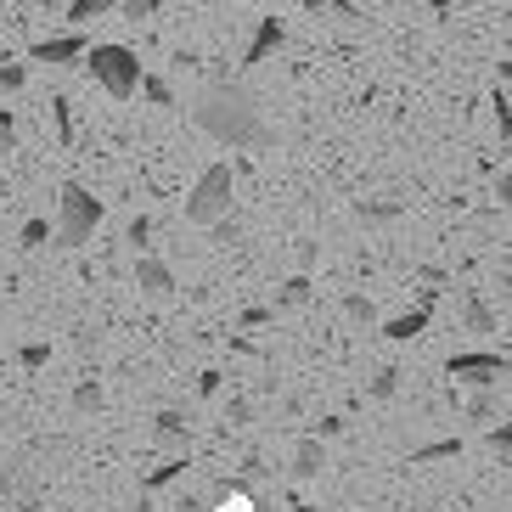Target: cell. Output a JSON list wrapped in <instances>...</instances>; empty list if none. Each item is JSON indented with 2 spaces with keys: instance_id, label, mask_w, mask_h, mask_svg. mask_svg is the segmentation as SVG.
I'll use <instances>...</instances> for the list:
<instances>
[{
  "instance_id": "15",
  "label": "cell",
  "mask_w": 512,
  "mask_h": 512,
  "mask_svg": "<svg viewBox=\"0 0 512 512\" xmlns=\"http://www.w3.org/2000/svg\"><path fill=\"white\" fill-rule=\"evenodd\" d=\"M456 451H462L456 439H439V445H422V451H417V462H439V456H456Z\"/></svg>"
},
{
  "instance_id": "21",
  "label": "cell",
  "mask_w": 512,
  "mask_h": 512,
  "mask_svg": "<svg viewBox=\"0 0 512 512\" xmlns=\"http://www.w3.org/2000/svg\"><path fill=\"white\" fill-rule=\"evenodd\" d=\"M496 124H501V136H512V107H507V96H496Z\"/></svg>"
},
{
  "instance_id": "27",
  "label": "cell",
  "mask_w": 512,
  "mask_h": 512,
  "mask_svg": "<svg viewBox=\"0 0 512 512\" xmlns=\"http://www.w3.org/2000/svg\"><path fill=\"white\" fill-rule=\"evenodd\" d=\"M226 512H248V501H226Z\"/></svg>"
},
{
  "instance_id": "30",
  "label": "cell",
  "mask_w": 512,
  "mask_h": 512,
  "mask_svg": "<svg viewBox=\"0 0 512 512\" xmlns=\"http://www.w3.org/2000/svg\"><path fill=\"white\" fill-rule=\"evenodd\" d=\"M293 512H321V507H293Z\"/></svg>"
},
{
  "instance_id": "3",
  "label": "cell",
  "mask_w": 512,
  "mask_h": 512,
  "mask_svg": "<svg viewBox=\"0 0 512 512\" xmlns=\"http://www.w3.org/2000/svg\"><path fill=\"white\" fill-rule=\"evenodd\" d=\"M85 68L96 74V85H102L107 96H130L141 85V57L130 46H91V57H85Z\"/></svg>"
},
{
  "instance_id": "28",
  "label": "cell",
  "mask_w": 512,
  "mask_h": 512,
  "mask_svg": "<svg viewBox=\"0 0 512 512\" xmlns=\"http://www.w3.org/2000/svg\"><path fill=\"white\" fill-rule=\"evenodd\" d=\"M6 490H12V479H6V467H0V496H6Z\"/></svg>"
},
{
  "instance_id": "12",
  "label": "cell",
  "mask_w": 512,
  "mask_h": 512,
  "mask_svg": "<svg viewBox=\"0 0 512 512\" xmlns=\"http://www.w3.org/2000/svg\"><path fill=\"white\" fill-rule=\"evenodd\" d=\"M113 6H124V0H74V6H68V17H74V23H91V17L113 12Z\"/></svg>"
},
{
  "instance_id": "25",
  "label": "cell",
  "mask_w": 512,
  "mask_h": 512,
  "mask_svg": "<svg viewBox=\"0 0 512 512\" xmlns=\"http://www.w3.org/2000/svg\"><path fill=\"white\" fill-rule=\"evenodd\" d=\"M147 237H152V220H147V214H141L136 226H130V242H147Z\"/></svg>"
},
{
  "instance_id": "31",
  "label": "cell",
  "mask_w": 512,
  "mask_h": 512,
  "mask_svg": "<svg viewBox=\"0 0 512 512\" xmlns=\"http://www.w3.org/2000/svg\"><path fill=\"white\" fill-rule=\"evenodd\" d=\"M136 512H152V507H147V501H141V507H136Z\"/></svg>"
},
{
  "instance_id": "18",
  "label": "cell",
  "mask_w": 512,
  "mask_h": 512,
  "mask_svg": "<svg viewBox=\"0 0 512 512\" xmlns=\"http://www.w3.org/2000/svg\"><path fill=\"white\" fill-rule=\"evenodd\" d=\"M12 136H17V124H12V113H6V107H0V158H6V152H12Z\"/></svg>"
},
{
  "instance_id": "29",
  "label": "cell",
  "mask_w": 512,
  "mask_h": 512,
  "mask_svg": "<svg viewBox=\"0 0 512 512\" xmlns=\"http://www.w3.org/2000/svg\"><path fill=\"white\" fill-rule=\"evenodd\" d=\"M254 6H287V0H254Z\"/></svg>"
},
{
  "instance_id": "9",
  "label": "cell",
  "mask_w": 512,
  "mask_h": 512,
  "mask_svg": "<svg viewBox=\"0 0 512 512\" xmlns=\"http://www.w3.org/2000/svg\"><path fill=\"white\" fill-rule=\"evenodd\" d=\"M321 462H327V451H321V439H304V445H299V456H293V473H299V479H316V473H321Z\"/></svg>"
},
{
  "instance_id": "26",
  "label": "cell",
  "mask_w": 512,
  "mask_h": 512,
  "mask_svg": "<svg viewBox=\"0 0 512 512\" xmlns=\"http://www.w3.org/2000/svg\"><path fill=\"white\" fill-rule=\"evenodd\" d=\"M501 203H507V209H512V169H507V175H501Z\"/></svg>"
},
{
  "instance_id": "19",
  "label": "cell",
  "mask_w": 512,
  "mask_h": 512,
  "mask_svg": "<svg viewBox=\"0 0 512 512\" xmlns=\"http://www.w3.org/2000/svg\"><path fill=\"white\" fill-rule=\"evenodd\" d=\"M490 451H496V456H512V428H496V434H490Z\"/></svg>"
},
{
  "instance_id": "6",
  "label": "cell",
  "mask_w": 512,
  "mask_h": 512,
  "mask_svg": "<svg viewBox=\"0 0 512 512\" xmlns=\"http://www.w3.org/2000/svg\"><path fill=\"white\" fill-rule=\"evenodd\" d=\"M282 40H287V23H282V17H259L254 40H248V51H242V68H259L271 51H282Z\"/></svg>"
},
{
  "instance_id": "20",
  "label": "cell",
  "mask_w": 512,
  "mask_h": 512,
  "mask_svg": "<svg viewBox=\"0 0 512 512\" xmlns=\"http://www.w3.org/2000/svg\"><path fill=\"white\" fill-rule=\"evenodd\" d=\"M141 91H147L152 102H164V107H169V85H164V79H141Z\"/></svg>"
},
{
  "instance_id": "17",
  "label": "cell",
  "mask_w": 512,
  "mask_h": 512,
  "mask_svg": "<svg viewBox=\"0 0 512 512\" xmlns=\"http://www.w3.org/2000/svg\"><path fill=\"white\" fill-rule=\"evenodd\" d=\"M74 406L79 411H102V389H96V383H85V389L74 394Z\"/></svg>"
},
{
  "instance_id": "24",
  "label": "cell",
  "mask_w": 512,
  "mask_h": 512,
  "mask_svg": "<svg viewBox=\"0 0 512 512\" xmlns=\"http://www.w3.org/2000/svg\"><path fill=\"white\" fill-rule=\"evenodd\" d=\"M344 310H349V316H355V321H372V304H366V299H349Z\"/></svg>"
},
{
  "instance_id": "7",
  "label": "cell",
  "mask_w": 512,
  "mask_h": 512,
  "mask_svg": "<svg viewBox=\"0 0 512 512\" xmlns=\"http://www.w3.org/2000/svg\"><path fill=\"white\" fill-rule=\"evenodd\" d=\"M29 57L34 62H74V57H91V51H85V40H79V34H51V40H40Z\"/></svg>"
},
{
  "instance_id": "11",
  "label": "cell",
  "mask_w": 512,
  "mask_h": 512,
  "mask_svg": "<svg viewBox=\"0 0 512 512\" xmlns=\"http://www.w3.org/2000/svg\"><path fill=\"white\" fill-rule=\"evenodd\" d=\"M158 445H169V451H181V445H186V422L175 417V411L158 417Z\"/></svg>"
},
{
  "instance_id": "13",
  "label": "cell",
  "mask_w": 512,
  "mask_h": 512,
  "mask_svg": "<svg viewBox=\"0 0 512 512\" xmlns=\"http://www.w3.org/2000/svg\"><path fill=\"white\" fill-rule=\"evenodd\" d=\"M23 79H29V68H23V62H0V96L23 91Z\"/></svg>"
},
{
  "instance_id": "1",
  "label": "cell",
  "mask_w": 512,
  "mask_h": 512,
  "mask_svg": "<svg viewBox=\"0 0 512 512\" xmlns=\"http://www.w3.org/2000/svg\"><path fill=\"white\" fill-rule=\"evenodd\" d=\"M197 124L209 130L214 141H226V147H271V124L259 113V102L242 85H209V91L197 96Z\"/></svg>"
},
{
  "instance_id": "5",
  "label": "cell",
  "mask_w": 512,
  "mask_h": 512,
  "mask_svg": "<svg viewBox=\"0 0 512 512\" xmlns=\"http://www.w3.org/2000/svg\"><path fill=\"white\" fill-rule=\"evenodd\" d=\"M451 377L456 383H473V389H490V383L507 377V361H501V355H484V349H473V355H451Z\"/></svg>"
},
{
  "instance_id": "23",
  "label": "cell",
  "mask_w": 512,
  "mask_h": 512,
  "mask_svg": "<svg viewBox=\"0 0 512 512\" xmlns=\"http://www.w3.org/2000/svg\"><path fill=\"white\" fill-rule=\"evenodd\" d=\"M175 473H181V462H169V467H158V473H152L147 484H152V490H158V484H169V479H175Z\"/></svg>"
},
{
  "instance_id": "16",
  "label": "cell",
  "mask_w": 512,
  "mask_h": 512,
  "mask_svg": "<svg viewBox=\"0 0 512 512\" xmlns=\"http://www.w3.org/2000/svg\"><path fill=\"white\" fill-rule=\"evenodd\" d=\"M46 237H51L46 220H29V226H23V248H46Z\"/></svg>"
},
{
  "instance_id": "22",
  "label": "cell",
  "mask_w": 512,
  "mask_h": 512,
  "mask_svg": "<svg viewBox=\"0 0 512 512\" xmlns=\"http://www.w3.org/2000/svg\"><path fill=\"white\" fill-rule=\"evenodd\" d=\"M467 321H473V327H479V332H490V316H484V304H479V299L467 304Z\"/></svg>"
},
{
  "instance_id": "10",
  "label": "cell",
  "mask_w": 512,
  "mask_h": 512,
  "mask_svg": "<svg viewBox=\"0 0 512 512\" xmlns=\"http://www.w3.org/2000/svg\"><path fill=\"white\" fill-rule=\"evenodd\" d=\"M422 327H428V310H411V316H394V321H389V327H383V332H389L394 344H406V338H417Z\"/></svg>"
},
{
  "instance_id": "2",
  "label": "cell",
  "mask_w": 512,
  "mask_h": 512,
  "mask_svg": "<svg viewBox=\"0 0 512 512\" xmlns=\"http://www.w3.org/2000/svg\"><path fill=\"white\" fill-rule=\"evenodd\" d=\"M231 192H237V181H231V164L203 169V175H197V186L186 192V220L214 231V226L231 214Z\"/></svg>"
},
{
  "instance_id": "8",
  "label": "cell",
  "mask_w": 512,
  "mask_h": 512,
  "mask_svg": "<svg viewBox=\"0 0 512 512\" xmlns=\"http://www.w3.org/2000/svg\"><path fill=\"white\" fill-rule=\"evenodd\" d=\"M136 282H141V293H169V287H175V276H169L164 259H141V265H136Z\"/></svg>"
},
{
  "instance_id": "4",
  "label": "cell",
  "mask_w": 512,
  "mask_h": 512,
  "mask_svg": "<svg viewBox=\"0 0 512 512\" xmlns=\"http://www.w3.org/2000/svg\"><path fill=\"white\" fill-rule=\"evenodd\" d=\"M96 226H102V203L79 181L62 186V214H57V242L62 248H79V242H91Z\"/></svg>"
},
{
  "instance_id": "14",
  "label": "cell",
  "mask_w": 512,
  "mask_h": 512,
  "mask_svg": "<svg viewBox=\"0 0 512 512\" xmlns=\"http://www.w3.org/2000/svg\"><path fill=\"white\" fill-rule=\"evenodd\" d=\"M304 299H310V282H304V276H293V282L282 287V299H276V304H282V310H293V304H304Z\"/></svg>"
}]
</instances>
